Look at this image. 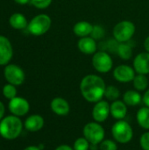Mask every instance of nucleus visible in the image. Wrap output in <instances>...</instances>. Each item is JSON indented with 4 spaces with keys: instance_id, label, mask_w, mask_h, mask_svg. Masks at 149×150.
Returning <instances> with one entry per match:
<instances>
[{
    "instance_id": "nucleus-30",
    "label": "nucleus",
    "mask_w": 149,
    "mask_h": 150,
    "mask_svg": "<svg viewBox=\"0 0 149 150\" xmlns=\"http://www.w3.org/2000/svg\"><path fill=\"white\" fill-rule=\"evenodd\" d=\"M119 42H118L114 38L112 40H109L108 41H106V51H110L112 53H116L117 54V50L119 47Z\"/></svg>"
},
{
    "instance_id": "nucleus-15",
    "label": "nucleus",
    "mask_w": 149,
    "mask_h": 150,
    "mask_svg": "<svg viewBox=\"0 0 149 150\" xmlns=\"http://www.w3.org/2000/svg\"><path fill=\"white\" fill-rule=\"evenodd\" d=\"M51 110L58 116H66L70 112V106L68 102L60 97L54 98L50 103Z\"/></svg>"
},
{
    "instance_id": "nucleus-12",
    "label": "nucleus",
    "mask_w": 149,
    "mask_h": 150,
    "mask_svg": "<svg viewBox=\"0 0 149 150\" xmlns=\"http://www.w3.org/2000/svg\"><path fill=\"white\" fill-rule=\"evenodd\" d=\"M13 55L11 41L6 37L0 35V66L7 65Z\"/></svg>"
},
{
    "instance_id": "nucleus-7",
    "label": "nucleus",
    "mask_w": 149,
    "mask_h": 150,
    "mask_svg": "<svg viewBox=\"0 0 149 150\" xmlns=\"http://www.w3.org/2000/svg\"><path fill=\"white\" fill-rule=\"evenodd\" d=\"M91 63L95 70L101 74L110 72L113 67V60L106 51H97L91 59Z\"/></svg>"
},
{
    "instance_id": "nucleus-35",
    "label": "nucleus",
    "mask_w": 149,
    "mask_h": 150,
    "mask_svg": "<svg viewBox=\"0 0 149 150\" xmlns=\"http://www.w3.org/2000/svg\"><path fill=\"white\" fill-rule=\"evenodd\" d=\"M144 48H145L146 52H148L149 53V35L144 40Z\"/></svg>"
},
{
    "instance_id": "nucleus-25",
    "label": "nucleus",
    "mask_w": 149,
    "mask_h": 150,
    "mask_svg": "<svg viewBox=\"0 0 149 150\" xmlns=\"http://www.w3.org/2000/svg\"><path fill=\"white\" fill-rule=\"evenodd\" d=\"M3 95L9 100L17 97V89L15 85L8 83L3 87Z\"/></svg>"
},
{
    "instance_id": "nucleus-5",
    "label": "nucleus",
    "mask_w": 149,
    "mask_h": 150,
    "mask_svg": "<svg viewBox=\"0 0 149 150\" xmlns=\"http://www.w3.org/2000/svg\"><path fill=\"white\" fill-rule=\"evenodd\" d=\"M83 134L90 145H97L105 140V131L100 123L94 121L89 122L83 127Z\"/></svg>"
},
{
    "instance_id": "nucleus-6",
    "label": "nucleus",
    "mask_w": 149,
    "mask_h": 150,
    "mask_svg": "<svg viewBox=\"0 0 149 150\" xmlns=\"http://www.w3.org/2000/svg\"><path fill=\"white\" fill-rule=\"evenodd\" d=\"M52 25L51 18L47 14H39L32 18L28 23L27 29L29 33L34 36L45 34L50 29Z\"/></svg>"
},
{
    "instance_id": "nucleus-13",
    "label": "nucleus",
    "mask_w": 149,
    "mask_h": 150,
    "mask_svg": "<svg viewBox=\"0 0 149 150\" xmlns=\"http://www.w3.org/2000/svg\"><path fill=\"white\" fill-rule=\"evenodd\" d=\"M133 67L137 74H149V53L142 52L138 54L133 62Z\"/></svg>"
},
{
    "instance_id": "nucleus-16",
    "label": "nucleus",
    "mask_w": 149,
    "mask_h": 150,
    "mask_svg": "<svg viewBox=\"0 0 149 150\" xmlns=\"http://www.w3.org/2000/svg\"><path fill=\"white\" fill-rule=\"evenodd\" d=\"M110 112L115 120H124L127 114V105L123 100H115L110 105Z\"/></svg>"
},
{
    "instance_id": "nucleus-27",
    "label": "nucleus",
    "mask_w": 149,
    "mask_h": 150,
    "mask_svg": "<svg viewBox=\"0 0 149 150\" xmlns=\"http://www.w3.org/2000/svg\"><path fill=\"white\" fill-rule=\"evenodd\" d=\"M90 36L96 40H102L105 36V28L100 25H95L93 26V30Z\"/></svg>"
},
{
    "instance_id": "nucleus-1",
    "label": "nucleus",
    "mask_w": 149,
    "mask_h": 150,
    "mask_svg": "<svg viewBox=\"0 0 149 150\" xmlns=\"http://www.w3.org/2000/svg\"><path fill=\"white\" fill-rule=\"evenodd\" d=\"M106 84L104 79L95 74L83 77L80 83V91L83 98L89 103H97L103 99Z\"/></svg>"
},
{
    "instance_id": "nucleus-37",
    "label": "nucleus",
    "mask_w": 149,
    "mask_h": 150,
    "mask_svg": "<svg viewBox=\"0 0 149 150\" xmlns=\"http://www.w3.org/2000/svg\"><path fill=\"white\" fill-rule=\"evenodd\" d=\"M24 150H41L39 147H36V146H29L27 148H25Z\"/></svg>"
},
{
    "instance_id": "nucleus-22",
    "label": "nucleus",
    "mask_w": 149,
    "mask_h": 150,
    "mask_svg": "<svg viewBox=\"0 0 149 150\" xmlns=\"http://www.w3.org/2000/svg\"><path fill=\"white\" fill-rule=\"evenodd\" d=\"M148 84V78L147 77V75L137 74L133 80V85L134 89L138 91H147Z\"/></svg>"
},
{
    "instance_id": "nucleus-20",
    "label": "nucleus",
    "mask_w": 149,
    "mask_h": 150,
    "mask_svg": "<svg viewBox=\"0 0 149 150\" xmlns=\"http://www.w3.org/2000/svg\"><path fill=\"white\" fill-rule=\"evenodd\" d=\"M9 23L11 27L17 30H23L25 28H27L28 25L26 18L19 12L13 13L9 18Z\"/></svg>"
},
{
    "instance_id": "nucleus-10",
    "label": "nucleus",
    "mask_w": 149,
    "mask_h": 150,
    "mask_svg": "<svg viewBox=\"0 0 149 150\" xmlns=\"http://www.w3.org/2000/svg\"><path fill=\"white\" fill-rule=\"evenodd\" d=\"M8 107L11 114L17 117L25 116L30 110L29 102L21 97H15L14 98L11 99Z\"/></svg>"
},
{
    "instance_id": "nucleus-9",
    "label": "nucleus",
    "mask_w": 149,
    "mask_h": 150,
    "mask_svg": "<svg viewBox=\"0 0 149 150\" xmlns=\"http://www.w3.org/2000/svg\"><path fill=\"white\" fill-rule=\"evenodd\" d=\"M113 77L116 81L123 83L133 82L134 76H136V72L133 67H131L126 64H121L117 66L113 69Z\"/></svg>"
},
{
    "instance_id": "nucleus-18",
    "label": "nucleus",
    "mask_w": 149,
    "mask_h": 150,
    "mask_svg": "<svg viewBox=\"0 0 149 150\" xmlns=\"http://www.w3.org/2000/svg\"><path fill=\"white\" fill-rule=\"evenodd\" d=\"M93 26L94 25L89 21L82 20L75 24V25L73 26V33L76 36L79 38L90 36L93 30Z\"/></svg>"
},
{
    "instance_id": "nucleus-32",
    "label": "nucleus",
    "mask_w": 149,
    "mask_h": 150,
    "mask_svg": "<svg viewBox=\"0 0 149 150\" xmlns=\"http://www.w3.org/2000/svg\"><path fill=\"white\" fill-rule=\"evenodd\" d=\"M142 102L144 103V105L146 106L149 107V89H148L145 91L144 95L142 96Z\"/></svg>"
},
{
    "instance_id": "nucleus-34",
    "label": "nucleus",
    "mask_w": 149,
    "mask_h": 150,
    "mask_svg": "<svg viewBox=\"0 0 149 150\" xmlns=\"http://www.w3.org/2000/svg\"><path fill=\"white\" fill-rule=\"evenodd\" d=\"M4 112H5V108H4V105L0 101V120H3L4 118Z\"/></svg>"
},
{
    "instance_id": "nucleus-17",
    "label": "nucleus",
    "mask_w": 149,
    "mask_h": 150,
    "mask_svg": "<svg viewBox=\"0 0 149 150\" xmlns=\"http://www.w3.org/2000/svg\"><path fill=\"white\" fill-rule=\"evenodd\" d=\"M44 119L39 114H32L26 118L24 127L29 132H38L44 127Z\"/></svg>"
},
{
    "instance_id": "nucleus-36",
    "label": "nucleus",
    "mask_w": 149,
    "mask_h": 150,
    "mask_svg": "<svg viewBox=\"0 0 149 150\" xmlns=\"http://www.w3.org/2000/svg\"><path fill=\"white\" fill-rule=\"evenodd\" d=\"M14 1L18 4H26L29 2H31V0H14Z\"/></svg>"
},
{
    "instance_id": "nucleus-14",
    "label": "nucleus",
    "mask_w": 149,
    "mask_h": 150,
    "mask_svg": "<svg viewBox=\"0 0 149 150\" xmlns=\"http://www.w3.org/2000/svg\"><path fill=\"white\" fill-rule=\"evenodd\" d=\"M77 47L80 52L84 54H94L97 51L98 45L97 40L91 36L80 38L77 41Z\"/></svg>"
},
{
    "instance_id": "nucleus-21",
    "label": "nucleus",
    "mask_w": 149,
    "mask_h": 150,
    "mask_svg": "<svg viewBox=\"0 0 149 150\" xmlns=\"http://www.w3.org/2000/svg\"><path fill=\"white\" fill-rule=\"evenodd\" d=\"M136 120L141 128L149 130V107L144 106L139 109L136 114Z\"/></svg>"
},
{
    "instance_id": "nucleus-2",
    "label": "nucleus",
    "mask_w": 149,
    "mask_h": 150,
    "mask_svg": "<svg viewBox=\"0 0 149 150\" xmlns=\"http://www.w3.org/2000/svg\"><path fill=\"white\" fill-rule=\"evenodd\" d=\"M23 129L21 120L14 115L3 118L0 121V135L6 140L17 139Z\"/></svg>"
},
{
    "instance_id": "nucleus-33",
    "label": "nucleus",
    "mask_w": 149,
    "mask_h": 150,
    "mask_svg": "<svg viewBox=\"0 0 149 150\" xmlns=\"http://www.w3.org/2000/svg\"><path fill=\"white\" fill-rule=\"evenodd\" d=\"M54 150H74L73 148H71L70 146L67 145V144H62V145H60L58 146Z\"/></svg>"
},
{
    "instance_id": "nucleus-11",
    "label": "nucleus",
    "mask_w": 149,
    "mask_h": 150,
    "mask_svg": "<svg viewBox=\"0 0 149 150\" xmlns=\"http://www.w3.org/2000/svg\"><path fill=\"white\" fill-rule=\"evenodd\" d=\"M110 114V104L107 101L102 99L95 103V105L92 109V117L96 122H105Z\"/></svg>"
},
{
    "instance_id": "nucleus-4",
    "label": "nucleus",
    "mask_w": 149,
    "mask_h": 150,
    "mask_svg": "<svg viewBox=\"0 0 149 150\" xmlns=\"http://www.w3.org/2000/svg\"><path fill=\"white\" fill-rule=\"evenodd\" d=\"M112 134L117 142L126 144L132 141L133 137V130L127 121L121 120H118L112 127Z\"/></svg>"
},
{
    "instance_id": "nucleus-24",
    "label": "nucleus",
    "mask_w": 149,
    "mask_h": 150,
    "mask_svg": "<svg viewBox=\"0 0 149 150\" xmlns=\"http://www.w3.org/2000/svg\"><path fill=\"white\" fill-rule=\"evenodd\" d=\"M105 97L107 100L113 102L115 100H118L120 97V91L115 85H108L106 86L105 91Z\"/></svg>"
},
{
    "instance_id": "nucleus-3",
    "label": "nucleus",
    "mask_w": 149,
    "mask_h": 150,
    "mask_svg": "<svg viewBox=\"0 0 149 150\" xmlns=\"http://www.w3.org/2000/svg\"><path fill=\"white\" fill-rule=\"evenodd\" d=\"M136 31L135 25L130 20H122L115 25L112 30L113 38L119 43L128 42Z\"/></svg>"
},
{
    "instance_id": "nucleus-8",
    "label": "nucleus",
    "mask_w": 149,
    "mask_h": 150,
    "mask_svg": "<svg viewBox=\"0 0 149 150\" xmlns=\"http://www.w3.org/2000/svg\"><path fill=\"white\" fill-rule=\"evenodd\" d=\"M6 81L15 86L21 85L25 78L24 70L16 64H7L4 70Z\"/></svg>"
},
{
    "instance_id": "nucleus-28",
    "label": "nucleus",
    "mask_w": 149,
    "mask_h": 150,
    "mask_svg": "<svg viewBox=\"0 0 149 150\" xmlns=\"http://www.w3.org/2000/svg\"><path fill=\"white\" fill-rule=\"evenodd\" d=\"M100 150H118V145L115 142L112 140H104L100 145H99Z\"/></svg>"
},
{
    "instance_id": "nucleus-26",
    "label": "nucleus",
    "mask_w": 149,
    "mask_h": 150,
    "mask_svg": "<svg viewBox=\"0 0 149 150\" xmlns=\"http://www.w3.org/2000/svg\"><path fill=\"white\" fill-rule=\"evenodd\" d=\"M90 148V143L84 137L77 138L73 145L74 150H89Z\"/></svg>"
},
{
    "instance_id": "nucleus-31",
    "label": "nucleus",
    "mask_w": 149,
    "mask_h": 150,
    "mask_svg": "<svg viewBox=\"0 0 149 150\" xmlns=\"http://www.w3.org/2000/svg\"><path fill=\"white\" fill-rule=\"evenodd\" d=\"M140 144L143 150H149V131L144 133L141 136Z\"/></svg>"
},
{
    "instance_id": "nucleus-29",
    "label": "nucleus",
    "mask_w": 149,
    "mask_h": 150,
    "mask_svg": "<svg viewBox=\"0 0 149 150\" xmlns=\"http://www.w3.org/2000/svg\"><path fill=\"white\" fill-rule=\"evenodd\" d=\"M53 0H31V4L37 9H47L51 4Z\"/></svg>"
},
{
    "instance_id": "nucleus-19",
    "label": "nucleus",
    "mask_w": 149,
    "mask_h": 150,
    "mask_svg": "<svg viewBox=\"0 0 149 150\" xmlns=\"http://www.w3.org/2000/svg\"><path fill=\"white\" fill-rule=\"evenodd\" d=\"M123 101L128 106H136L141 103L142 97L140 91L136 90H129L124 93Z\"/></svg>"
},
{
    "instance_id": "nucleus-23",
    "label": "nucleus",
    "mask_w": 149,
    "mask_h": 150,
    "mask_svg": "<svg viewBox=\"0 0 149 150\" xmlns=\"http://www.w3.org/2000/svg\"><path fill=\"white\" fill-rule=\"evenodd\" d=\"M117 54L124 61L130 60L133 56V47L130 45L129 41L128 42H124V43H119L118 50H117Z\"/></svg>"
}]
</instances>
